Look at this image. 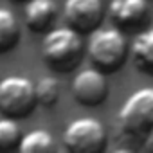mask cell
<instances>
[{
	"label": "cell",
	"instance_id": "30bf717a",
	"mask_svg": "<svg viewBox=\"0 0 153 153\" xmlns=\"http://www.w3.org/2000/svg\"><path fill=\"white\" fill-rule=\"evenodd\" d=\"M131 58L140 70L153 74V27L139 33L133 38Z\"/></svg>",
	"mask_w": 153,
	"mask_h": 153
},
{
	"label": "cell",
	"instance_id": "8fae6325",
	"mask_svg": "<svg viewBox=\"0 0 153 153\" xmlns=\"http://www.w3.org/2000/svg\"><path fill=\"white\" fill-rule=\"evenodd\" d=\"M20 36V25L15 13L7 7H0V52L13 49Z\"/></svg>",
	"mask_w": 153,
	"mask_h": 153
},
{
	"label": "cell",
	"instance_id": "7a4b0ae2",
	"mask_svg": "<svg viewBox=\"0 0 153 153\" xmlns=\"http://www.w3.org/2000/svg\"><path fill=\"white\" fill-rule=\"evenodd\" d=\"M88 56L101 70H117L128 54V42L117 27H96L90 33Z\"/></svg>",
	"mask_w": 153,
	"mask_h": 153
},
{
	"label": "cell",
	"instance_id": "9c48e42d",
	"mask_svg": "<svg viewBox=\"0 0 153 153\" xmlns=\"http://www.w3.org/2000/svg\"><path fill=\"white\" fill-rule=\"evenodd\" d=\"M56 15H58V7L54 0H27L24 9L27 25L36 33L47 31L52 25Z\"/></svg>",
	"mask_w": 153,
	"mask_h": 153
},
{
	"label": "cell",
	"instance_id": "3957f363",
	"mask_svg": "<svg viewBox=\"0 0 153 153\" xmlns=\"http://www.w3.org/2000/svg\"><path fill=\"white\" fill-rule=\"evenodd\" d=\"M117 123L126 135H140L153 126V87L133 90L119 108Z\"/></svg>",
	"mask_w": 153,
	"mask_h": 153
},
{
	"label": "cell",
	"instance_id": "6da1fadb",
	"mask_svg": "<svg viewBox=\"0 0 153 153\" xmlns=\"http://www.w3.org/2000/svg\"><path fill=\"white\" fill-rule=\"evenodd\" d=\"M83 40L74 27H54L42 42L43 59L56 70H72L81 59Z\"/></svg>",
	"mask_w": 153,
	"mask_h": 153
},
{
	"label": "cell",
	"instance_id": "5bb4252c",
	"mask_svg": "<svg viewBox=\"0 0 153 153\" xmlns=\"http://www.w3.org/2000/svg\"><path fill=\"white\" fill-rule=\"evenodd\" d=\"M20 126L11 115L0 117V149H9L20 142Z\"/></svg>",
	"mask_w": 153,
	"mask_h": 153
},
{
	"label": "cell",
	"instance_id": "5b68a950",
	"mask_svg": "<svg viewBox=\"0 0 153 153\" xmlns=\"http://www.w3.org/2000/svg\"><path fill=\"white\" fill-rule=\"evenodd\" d=\"M105 140L106 131L103 123L90 115L72 119L63 131L65 148L76 153H96L105 146Z\"/></svg>",
	"mask_w": 153,
	"mask_h": 153
},
{
	"label": "cell",
	"instance_id": "277c9868",
	"mask_svg": "<svg viewBox=\"0 0 153 153\" xmlns=\"http://www.w3.org/2000/svg\"><path fill=\"white\" fill-rule=\"evenodd\" d=\"M36 105L34 83L20 74H11L0 79V110L11 117L31 114Z\"/></svg>",
	"mask_w": 153,
	"mask_h": 153
},
{
	"label": "cell",
	"instance_id": "9a60e30c",
	"mask_svg": "<svg viewBox=\"0 0 153 153\" xmlns=\"http://www.w3.org/2000/svg\"><path fill=\"white\" fill-rule=\"evenodd\" d=\"M144 148L146 149H149V151H153V126L148 130V133H146V142H144Z\"/></svg>",
	"mask_w": 153,
	"mask_h": 153
},
{
	"label": "cell",
	"instance_id": "4fadbf2b",
	"mask_svg": "<svg viewBox=\"0 0 153 153\" xmlns=\"http://www.w3.org/2000/svg\"><path fill=\"white\" fill-rule=\"evenodd\" d=\"M34 96L36 103L43 106H52L59 99V83L54 76H40L34 83Z\"/></svg>",
	"mask_w": 153,
	"mask_h": 153
},
{
	"label": "cell",
	"instance_id": "8992f818",
	"mask_svg": "<svg viewBox=\"0 0 153 153\" xmlns=\"http://www.w3.org/2000/svg\"><path fill=\"white\" fill-rule=\"evenodd\" d=\"M72 96L74 99L85 105V106H96L105 101L108 85L105 72L101 68H83L74 76L72 79Z\"/></svg>",
	"mask_w": 153,
	"mask_h": 153
},
{
	"label": "cell",
	"instance_id": "7c38bea8",
	"mask_svg": "<svg viewBox=\"0 0 153 153\" xmlns=\"http://www.w3.org/2000/svg\"><path fill=\"white\" fill-rule=\"evenodd\" d=\"M18 149L22 153H45V151H52L54 149V139H52L49 130H43V128L31 130L29 133L20 137Z\"/></svg>",
	"mask_w": 153,
	"mask_h": 153
},
{
	"label": "cell",
	"instance_id": "52a82bcc",
	"mask_svg": "<svg viewBox=\"0 0 153 153\" xmlns=\"http://www.w3.org/2000/svg\"><path fill=\"white\" fill-rule=\"evenodd\" d=\"M63 16L76 31H92L103 20V0H65Z\"/></svg>",
	"mask_w": 153,
	"mask_h": 153
},
{
	"label": "cell",
	"instance_id": "ba28073f",
	"mask_svg": "<svg viewBox=\"0 0 153 153\" xmlns=\"http://www.w3.org/2000/svg\"><path fill=\"white\" fill-rule=\"evenodd\" d=\"M148 0H112L108 6L110 18L123 27H131L142 22L148 15Z\"/></svg>",
	"mask_w": 153,
	"mask_h": 153
}]
</instances>
